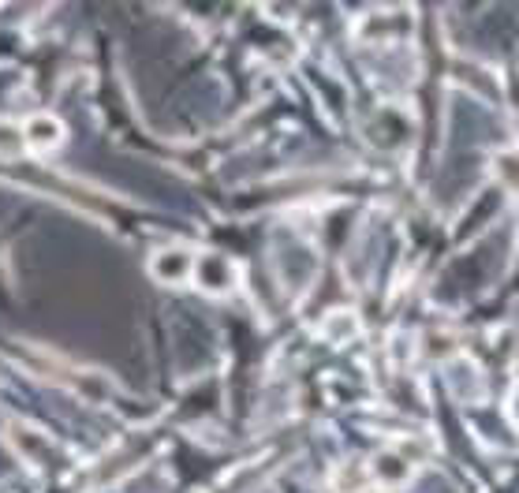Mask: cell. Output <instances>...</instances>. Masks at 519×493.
Instances as JSON below:
<instances>
[{"instance_id":"6da1fadb","label":"cell","mask_w":519,"mask_h":493,"mask_svg":"<svg viewBox=\"0 0 519 493\" xmlns=\"http://www.w3.org/2000/svg\"><path fill=\"white\" fill-rule=\"evenodd\" d=\"M195 251L191 247H180V243H169L150 258V269H154L157 281L165 284H183L187 277H195Z\"/></svg>"},{"instance_id":"7a4b0ae2","label":"cell","mask_w":519,"mask_h":493,"mask_svg":"<svg viewBox=\"0 0 519 493\" xmlns=\"http://www.w3.org/2000/svg\"><path fill=\"white\" fill-rule=\"evenodd\" d=\"M8 441H12L15 452L34 467H45L49 460H53V452H57L53 437L45 434V430H38V426H27V423L8 426Z\"/></svg>"},{"instance_id":"3957f363","label":"cell","mask_w":519,"mask_h":493,"mask_svg":"<svg viewBox=\"0 0 519 493\" xmlns=\"http://www.w3.org/2000/svg\"><path fill=\"white\" fill-rule=\"evenodd\" d=\"M195 281L202 292H210V296H225L236 288V269L228 262L225 254H202L195 262Z\"/></svg>"},{"instance_id":"277c9868","label":"cell","mask_w":519,"mask_h":493,"mask_svg":"<svg viewBox=\"0 0 519 493\" xmlns=\"http://www.w3.org/2000/svg\"><path fill=\"white\" fill-rule=\"evenodd\" d=\"M23 135H27V150H38V154H49L64 142V127L53 116H34L23 124Z\"/></svg>"},{"instance_id":"5b68a950","label":"cell","mask_w":519,"mask_h":493,"mask_svg":"<svg viewBox=\"0 0 519 493\" xmlns=\"http://www.w3.org/2000/svg\"><path fill=\"white\" fill-rule=\"evenodd\" d=\"M370 471H374V479H378L381 486H400V482H407V475H411V460L400 456V449H385L374 456Z\"/></svg>"},{"instance_id":"8992f818","label":"cell","mask_w":519,"mask_h":493,"mask_svg":"<svg viewBox=\"0 0 519 493\" xmlns=\"http://www.w3.org/2000/svg\"><path fill=\"white\" fill-rule=\"evenodd\" d=\"M27 154V135H23V127L12 124V120H0V157H8V161H15V157Z\"/></svg>"},{"instance_id":"52a82bcc","label":"cell","mask_w":519,"mask_h":493,"mask_svg":"<svg viewBox=\"0 0 519 493\" xmlns=\"http://www.w3.org/2000/svg\"><path fill=\"white\" fill-rule=\"evenodd\" d=\"M493 172L501 176V184H508L512 191H519V150H505V154H497Z\"/></svg>"},{"instance_id":"ba28073f","label":"cell","mask_w":519,"mask_h":493,"mask_svg":"<svg viewBox=\"0 0 519 493\" xmlns=\"http://www.w3.org/2000/svg\"><path fill=\"white\" fill-rule=\"evenodd\" d=\"M325 329H329V333H333L337 340H344V337H351V333H355V318H351L348 310H337V314H329Z\"/></svg>"}]
</instances>
